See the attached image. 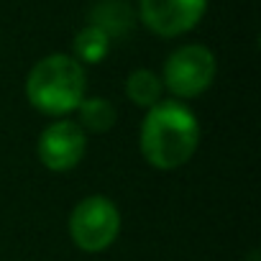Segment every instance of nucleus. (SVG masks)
Segmentation results:
<instances>
[{"label": "nucleus", "instance_id": "obj_1", "mask_svg": "<svg viewBox=\"0 0 261 261\" xmlns=\"http://www.w3.org/2000/svg\"><path fill=\"white\" fill-rule=\"evenodd\" d=\"M200 128L190 108L164 100L149 108L141 125V154L156 169H177L197 151Z\"/></svg>", "mask_w": 261, "mask_h": 261}, {"label": "nucleus", "instance_id": "obj_2", "mask_svg": "<svg viewBox=\"0 0 261 261\" xmlns=\"http://www.w3.org/2000/svg\"><path fill=\"white\" fill-rule=\"evenodd\" d=\"M26 95L46 115L72 113L85 100V69L74 57L51 54L29 72Z\"/></svg>", "mask_w": 261, "mask_h": 261}, {"label": "nucleus", "instance_id": "obj_3", "mask_svg": "<svg viewBox=\"0 0 261 261\" xmlns=\"http://www.w3.org/2000/svg\"><path fill=\"white\" fill-rule=\"evenodd\" d=\"M118 230H120V213L102 195L85 197L82 202H77V207L69 215L72 241L77 243V248L87 253L105 251L115 241Z\"/></svg>", "mask_w": 261, "mask_h": 261}, {"label": "nucleus", "instance_id": "obj_4", "mask_svg": "<svg viewBox=\"0 0 261 261\" xmlns=\"http://www.w3.org/2000/svg\"><path fill=\"white\" fill-rule=\"evenodd\" d=\"M215 80V57L200 44L177 49L164 64V85L177 97H197Z\"/></svg>", "mask_w": 261, "mask_h": 261}, {"label": "nucleus", "instance_id": "obj_5", "mask_svg": "<svg viewBox=\"0 0 261 261\" xmlns=\"http://www.w3.org/2000/svg\"><path fill=\"white\" fill-rule=\"evenodd\" d=\"M207 0H139L141 21L164 39L187 34L205 16Z\"/></svg>", "mask_w": 261, "mask_h": 261}, {"label": "nucleus", "instance_id": "obj_6", "mask_svg": "<svg viewBox=\"0 0 261 261\" xmlns=\"http://www.w3.org/2000/svg\"><path fill=\"white\" fill-rule=\"evenodd\" d=\"M85 146H87L85 130L77 123L57 120L41 134L36 151H39V159H41V164L46 169L67 172V169H74L82 162Z\"/></svg>", "mask_w": 261, "mask_h": 261}, {"label": "nucleus", "instance_id": "obj_7", "mask_svg": "<svg viewBox=\"0 0 261 261\" xmlns=\"http://www.w3.org/2000/svg\"><path fill=\"white\" fill-rule=\"evenodd\" d=\"M90 26H97L110 39L125 36L134 26V11L125 0H100L90 13Z\"/></svg>", "mask_w": 261, "mask_h": 261}, {"label": "nucleus", "instance_id": "obj_8", "mask_svg": "<svg viewBox=\"0 0 261 261\" xmlns=\"http://www.w3.org/2000/svg\"><path fill=\"white\" fill-rule=\"evenodd\" d=\"M125 92H128L130 102H136L141 108H154L156 102H162V82L149 69L130 72V77L125 82Z\"/></svg>", "mask_w": 261, "mask_h": 261}, {"label": "nucleus", "instance_id": "obj_9", "mask_svg": "<svg viewBox=\"0 0 261 261\" xmlns=\"http://www.w3.org/2000/svg\"><path fill=\"white\" fill-rule=\"evenodd\" d=\"M108 49H110V36L105 31H100L97 26H85L74 36V54H77V59H82L87 64L102 62Z\"/></svg>", "mask_w": 261, "mask_h": 261}, {"label": "nucleus", "instance_id": "obj_10", "mask_svg": "<svg viewBox=\"0 0 261 261\" xmlns=\"http://www.w3.org/2000/svg\"><path fill=\"white\" fill-rule=\"evenodd\" d=\"M77 110H80L82 125L90 128V130H95V134H102V130L113 128V123H115V108L105 97L82 100Z\"/></svg>", "mask_w": 261, "mask_h": 261}]
</instances>
